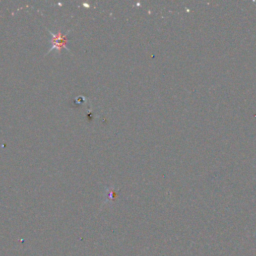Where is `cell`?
I'll return each mask as SVG.
<instances>
[{"label":"cell","instance_id":"obj_1","mask_svg":"<svg viewBox=\"0 0 256 256\" xmlns=\"http://www.w3.org/2000/svg\"><path fill=\"white\" fill-rule=\"evenodd\" d=\"M50 34V49L49 52L51 51H58L60 52L62 48H65L68 50V38H67V34H63L61 33V31H58L56 34L49 32Z\"/></svg>","mask_w":256,"mask_h":256}]
</instances>
